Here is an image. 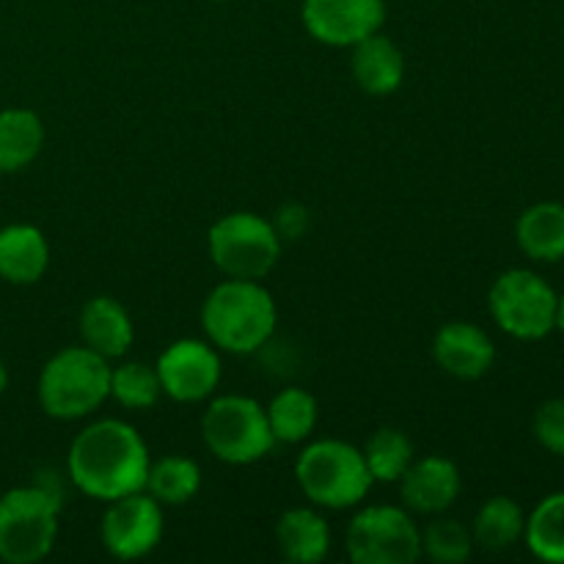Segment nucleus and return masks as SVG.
I'll return each instance as SVG.
<instances>
[{"instance_id":"25","label":"nucleus","mask_w":564,"mask_h":564,"mask_svg":"<svg viewBox=\"0 0 564 564\" xmlns=\"http://www.w3.org/2000/svg\"><path fill=\"white\" fill-rule=\"evenodd\" d=\"M364 463H367L369 474L375 482H400L402 474L408 471L416 457H413V444L402 430L380 427L369 435L367 446H364Z\"/></svg>"},{"instance_id":"22","label":"nucleus","mask_w":564,"mask_h":564,"mask_svg":"<svg viewBox=\"0 0 564 564\" xmlns=\"http://www.w3.org/2000/svg\"><path fill=\"white\" fill-rule=\"evenodd\" d=\"M143 490L163 507H182L202 490V468L185 455H165L152 460Z\"/></svg>"},{"instance_id":"7","label":"nucleus","mask_w":564,"mask_h":564,"mask_svg":"<svg viewBox=\"0 0 564 564\" xmlns=\"http://www.w3.org/2000/svg\"><path fill=\"white\" fill-rule=\"evenodd\" d=\"M207 251L226 279H264L281 259V235L275 224L257 213H229L215 220Z\"/></svg>"},{"instance_id":"30","label":"nucleus","mask_w":564,"mask_h":564,"mask_svg":"<svg viewBox=\"0 0 564 564\" xmlns=\"http://www.w3.org/2000/svg\"><path fill=\"white\" fill-rule=\"evenodd\" d=\"M6 386H9V372H6L3 361H0V394H3V391H6Z\"/></svg>"},{"instance_id":"16","label":"nucleus","mask_w":564,"mask_h":564,"mask_svg":"<svg viewBox=\"0 0 564 564\" xmlns=\"http://www.w3.org/2000/svg\"><path fill=\"white\" fill-rule=\"evenodd\" d=\"M350 50V72L364 94L389 97L402 86V80H405V55L389 36L378 31L352 44Z\"/></svg>"},{"instance_id":"8","label":"nucleus","mask_w":564,"mask_h":564,"mask_svg":"<svg viewBox=\"0 0 564 564\" xmlns=\"http://www.w3.org/2000/svg\"><path fill=\"white\" fill-rule=\"evenodd\" d=\"M488 308L512 339L534 341L556 328V292L532 270H507L494 281Z\"/></svg>"},{"instance_id":"21","label":"nucleus","mask_w":564,"mask_h":564,"mask_svg":"<svg viewBox=\"0 0 564 564\" xmlns=\"http://www.w3.org/2000/svg\"><path fill=\"white\" fill-rule=\"evenodd\" d=\"M264 413H268V424L275 444H303L317 427L319 405L306 389L290 386V389H281L270 400Z\"/></svg>"},{"instance_id":"15","label":"nucleus","mask_w":564,"mask_h":564,"mask_svg":"<svg viewBox=\"0 0 564 564\" xmlns=\"http://www.w3.org/2000/svg\"><path fill=\"white\" fill-rule=\"evenodd\" d=\"M77 328H80L83 345L108 361L124 358L135 341V325H132L130 312L110 295L91 297L83 306Z\"/></svg>"},{"instance_id":"17","label":"nucleus","mask_w":564,"mask_h":564,"mask_svg":"<svg viewBox=\"0 0 564 564\" xmlns=\"http://www.w3.org/2000/svg\"><path fill=\"white\" fill-rule=\"evenodd\" d=\"M50 264L47 237L39 226L11 224L0 229V279L9 284H36Z\"/></svg>"},{"instance_id":"4","label":"nucleus","mask_w":564,"mask_h":564,"mask_svg":"<svg viewBox=\"0 0 564 564\" xmlns=\"http://www.w3.org/2000/svg\"><path fill=\"white\" fill-rule=\"evenodd\" d=\"M295 479L303 496L325 510L358 507L375 485L364 452L339 438L308 444L295 460Z\"/></svg>"},{"instance_id":"18","label":"nucleus","mask_w":564,"mask_h":564,"mask_svg":"<svg viewBox=\"0 0 564 564\" xmlns=\"http://www.w3.org/2000/svg\"><path fill=\"white\" fill-rule=\"evenodd\" d=\"M275 543L281 556L292 564H317L330 551L328 521L317 510L292 507L275 523Z\"/></svg>"},{"instance_id":"27","label":"nucleus","mask_w":564,"mask_h":564,"mask_svg":"<svg viewBox=\"0 0 564 564\" xmlns=\"http://www.w3.org/2000/svg\"><path fill=\"white\" fill-rule=\"evenodd\" d=\"M474 534L452 518L433 521L422 532V556L438 564H460L471 556Z\"/></svg>"},{"instance_id":"6","label":"nucleus","mask_w":564,"mask_h":564,"mask_svg":"<svg viewBox=\"0 0 564 564\" xmlns=\"http://www.w3.org/2000/svg\"><path fill=\"white\" fill-rule=\"evenodd\" d=\"M204 446L226 466H251L275 446L268 413L253 397H215L202 416Z\"/></svg>"},{"instance_id":"20","label":"nucleus","mask_w":564,"mask_h":564,"mask_svg":"<svg viewBox=\"0 0 564 564\" xmlns=\"http://www.w3.org/2000/svg\"><path fill=\"white\" fill-rule=\"evenodd\" d=\"M44 147V124L28 108L0 110V174H17L39 158Z\"/></svg>"},{"instance_id":"24","label":"nucleus","mask_w":564,"mask_h":564,"mask_svg":"<svg viewBox=\"0 0 564 564\" xmlns=\"http://www.w3.org/2000/svg\"><path fill=\"white\" fill-rule=\"evenodd\" d=\"M523 540L538 560L564 564V490L545 496L534 507L532 516L527 518Z\"/></svg>"},{"instance_id":"28","label":"nucleus","mask_w":564,"mask_h":564,"mask_svg":"<svg viewBox=\"0 0 564 564\" xmlns=\"http://www.w3.org/2000/svg\"><path fill=\"white\" fill-rule=\"evenodd\" d=\"M534 438L554 455L564 457V397L549 400L534 413Z\"/></svg>"},{"instance_id":"23","label":"nucleus","mask_w":564,"mask_h":564,"mask_svg":"<svg viewBox=\"0 0 564 564\" xmlns=\"http://www.w3.org/2000/svg\"><path fill=\"white\" fill-rule=\"evenodd\" d=\"M527 529V516L521 505L510 496H494L479 507L474 518V543L482 545L485 551H507L523 538Z\"/></svg>"},{"instance_id":"31","label":"nucleus","mask_w":564,"mask_h":564,"mask_svg":"<svg viewBox=\"0 0 564 564\" xmlns=\"http://www.w3.org/2000/svg\"><path fill=\"white\" fill-rule=\"evenodd\" d=\"M215 3H226V0H215Z\"/></svg>"},{"instance_id":"2","label":"nucleus","mask_w":564,"mask_h":564,"mask_svg":"<svg viewBox=\"0 0 564 564\" xmlns=\"http://www.w3.org/2000/svg\"><path fill=\"white\" fill-rule=\"evenodd\" d=\"M279 323L273 295L253 279H226L202 303L209 345L231 356H251L270 341Z\"/></svg>"},{"instance_id":"3","label":"nucleus","mask_w":564,"mask_h":564,"mask_svg":"<svg viewBox=\"0 0 564 564\" xmlns=\"http://www.w3.org/2000/svg\"><path fill=\"white\" fill-rule=\"evenodd\" d=\"M42 411L58 422H77L110 400V361L86 345L64 347L42 367L36 383Z\"/></svg>"},{"instance_id":"13","label":"nucleus","mask_w":564,"mask_h":564,"mask_svg":"<svg viewBox=\"0 0 564 564\" xmlns=\"http://www.w3.org/2000/svg\"><path fill=\"white\" fill-rule=\"evenodd\" d=\"M402 507L416 516H441L460 496V468L444 455L419 457L400 479Z\"/></svg>"},{"instance_id":"10","label":"nucleus","mask_w":564,"mask_h":564,"mask_svg":"<svg viewBox=\"0 0 564 564\" xmlns=\"http://www.w3.org/2000/svg\"><path fill=\"white\" fill-rule=\"evenodd\" d=\"M163 505L152 499L147 490L108 501V510L99 523L105 551L121 562L143 560L152 554L163 540Z\"/></svg>"},{"instance_id":"29","label":"nucleus","mask_w":564,"mask_h":564,"mask_svg":"<svg viewBox=\"0 0 564 564\" xmlns=\"http://www.w3.org/2000/svg\"><path fill=\"white\" fill-rule=\"evenodd\" d=\"M556 328L564 330V292L556 295Z\"/></svg>"},{"instance_id":"19","label":"nucleus","mask_w":564,"mask_h":564,"mask_svg":"<svg viewBox=\"0 0 564 564\" xmlns=\"http://www.w3.org/2000/svg\"><path fill=\"white\" fill-rule=\"evenodd\" d=\"M516 240L534 262H562L564 259V204L540 202L523 209L516 224Z\"/></svg>"},{"instance_id":"12","label":"nucleus","mask_w":564,"mask_h":564,"mask_svg":"<svg viewBox=\"0 0 564 564\" xmlns=\"http://www.w3.org/2000/svg\"><path fill=\"white\" fill-rule=\"evenodd\" d=\"M389 0H303L301 20L308 36L328 47H352L386 22Z\"/></svg>"},{"instance_id":"14","label":"nucleus","mask_w":564,"mask_h":564,"mask_svg":"<svg viewBox=\"0 0 564 564\" xmlns=\"http://www.w3.org/2000/svg\"><path fill=\"white\" fill-rule=\"evenodd\" d=\"M433 358L452 378L477 380L494 367L496 345L479 325L455 319V323L441 325L435 334Z\"/></svg>"},{"instance_id":"1","label":"nucleus","mask_w":564,"mask_h":564,"mask_svg":"<svg viewBox=\"0 0 564 564\" xmlns=\"http://www.w3.org/2000/svg\"><path fill=\"white\" fill-rule=\"evenodd\" d=\"M152 466L149 446L132 424L121 419H99L75 435L66 455V474L83 496L113 501L147 488Z\"/></svg>"},{"instance_id":"5","label":"nucleus","mask_w":564,"mask_h":564,"mask_svg":"<svg viewBox=\"0 0 564 564\" xmlns=\"http://www.w3.org/2000/svg\"><path fill=\"white\" fill-rule=\"evenodd\" d=\"M58 494L44 485H28L0 496V560L42 562L58 538Z\"/></svg>"},{"instance_id":"26","label":"nucleus","mask_w":564,"mask_h":564,"mask_svg":"<svg viewBox=\"0 0 564 564\" xmlns=\"http://www.w3.org/2000/svg\"><path fill=\"white\" fill-rule=\"evenodd\" d=\"M110 397L127 411H147L163 397L158 369L143 361H121L110 367Z\"/></svg>"},{"instance_id":"11","label":"nucleus","mask_w":564,"mask_h":564,"mask_svg":"<svg viewBox=\"0 0 564 564\" xmlns=\"http://www.w3.org/2000/svg\"><path fill=\"white\" fill-rule=\"evenodd\" d=\"M160 389L165 397L182 405L209 400L220 386L224 364L220 350L204 339H176L160 352L158 364Z\"/></svg>"},{"instance_id":"9","label":"nucleus","mask_w":564,"mask_h":564,"mask_svg":"<svg viewBox=\"0 0 564 564\" xmlns=\"http://www.w3.org/2000/svg\"><path fill=\"white\" fill-rule=\"evenodd\" d=\"M345 551L356 564H413L422 560V529L405 507H364L347 527Z\"/></svg>"}]
</instances>
